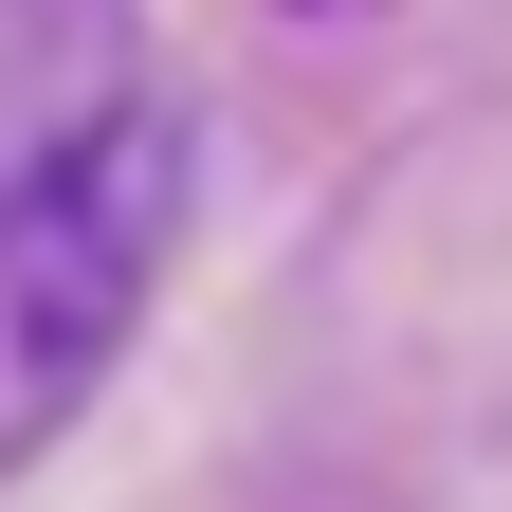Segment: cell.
Here are the masks:
<instances>
[{
	"label": "cell",
	"mask_w": 512,
	"mask_h": 512,
	"mask_svg": "<svg viewBox=\"0 0 512 512\" xmlns=\"http://www.w3.org/2000/svg\"><path fill=\"white\" fill-rule=\"evenodd\" d=\"M183 183H202V128L165 92H110L92 128L0 183V476L37 439H74V403L128 366L165 256H183Z\"/></svg>",
	"instance_id": "1"
},
{
	"label": "cell",
	"mask_w": 512,
	"mask_h": 512,
	"mask_svg": "<svg viewBox=\"0 0 512 512\" xmlns=\"http://www.w3.org/2000/svg\"><path fill=\"white\" fill-rule=\"evenodd\" d=\"M293 19H366V0H293Z\"/></svg>",
	"instance_id": "2"
}]
</instances>
